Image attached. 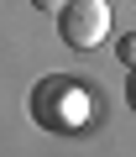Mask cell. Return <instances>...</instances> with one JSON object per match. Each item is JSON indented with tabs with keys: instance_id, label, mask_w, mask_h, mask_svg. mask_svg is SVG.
<instances>
[{
	"instance_id": "obj_1",
	"label": "cell",
	"mask_w": 136,
	"mask_h": 157,
	"mask_svg": "<svg viewBox=\"0 0 136 157\" xmlns=\"http://www.w3.org/2000/svg\"><path fill=\"white\" fill-rule=\"evenodd\" d=\"M26 110H32V121L47 136H74L89 121V89L79 78H68V73H47V78H37Z\"/></svg>"
},
{
	"instance_id": "obj_2",
	"label": "cell",
	"mask_w": 136,
	"mask_h": 157,
	"mask_svg": "<svg viewBox=\"0 0 136 157\" xmlns=\"http://www.w3.org/2000/svg\"><path fill=\"white\" fill-rule=\"evenodd\" d=\"M58 32H63V42L74 52H89V47H100L110 37V6L105 0H68L58 11Z\"/></svg>"
},
{
	"instance_id": "obj_3",
	"label": "cell",
	"mask_w": 136,
	"mask_h": 157,
	"mask_svg": "<svg viewBox=\"0 0 136 157\" xmlns=\"http://www.w3.org/2000/svg\"><path fill=\"white\" fill-rule=\"evenodd\" d=\"M115 58H120L126 68H136V32H131V37H120V47H115Z\"/></svg>"
},
{
	"instance_id": "obj_4",
	"label": "cell",
	"mask_w": 136,
	"mask_h": 157,
	"mask_svg": "<svg viewBox=\"0 0 136 157\" xmlns=\"http://www.w3.org/2000/svg\"><path fill=\"white\" fill-rule=\"evenodd\" d=\"M32 6H37V11H52V16H58V11L68 6V0H32Z\"/></svg>"
},
{
	"instance_id": "obj_5",
	"label": "cell",
	"mask_w": 136,
	"mask_h": 157,
	"mask_svg": "<svg viewBox=\"0 0 136 157\" xmlns=\"http://www.w3.org/2000/svg\"><path fill=\"white\" fill-rule=\"evenodd\" d=\"M126 100H131V110H136V68H131V78H126Z\"/></svg>"
}]
</instances>
